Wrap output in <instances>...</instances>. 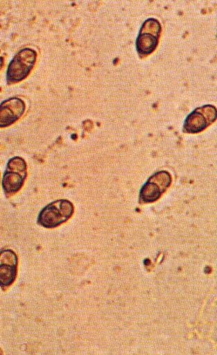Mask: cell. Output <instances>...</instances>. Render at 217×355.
Returning <instances> with one entry per match:
<instances>
[{"label":"cell","instance_id":"obj_1","mask_svg":"<svg viewBox=\"0 0 217 355\" xmlns=\"http://www.w3.org/2000/svg\"><path fill=\"white\" fill-rule=\"evenodd\" d=\"M73 211V205L69 200L54 201L40 211L37 223L47 229L55 228L69 220Z\"/></svg>","mask_w":217,"mask_h":355},{"label":"cell","instance_id":"obj_2","mask_svg":"<svg viewBox=\"0 0 217 355\" xmlns=\"http://www.w3.org/2000/svg\"><path fill=\"white\" fill-rule=\"evenodd\" d=\"M37 59V53L31 49L19 51L11 60L6 71L9 84L17 83L28 76Z\"/></svg>","mask_w":217,"mask_h":355},{"label":"cell","instance_id":"obj_3","mask_svg":"<svg viewBox=\"0 0 217 355\" xmlns=\"http://www.w3.org/2000/svg\"><path fill=\"white\" fill-rule=\"evenodd\" d=\"M26 176V163L20 157L11 159L6 166L2 186L6 195L15 194L21 189Z\"/></svg>","mask_w":217,"mask_h":355},{"label":"cell","instance_id":"obj_4","mask_svg":"<svg viewBox=\"0 0 217 355\" xmlns=\"http://www.w3.org/2000/svg\"><path fill=\"white\" fill-rule=\"evenodd\" d=\"M172 176L166 171H159L155 173L142 187L140 192V202L153 203L157 201L171 187Z\"/></svg>","mask_w":217,"mask_h":355},{"label":"cell","instance_id":"obj_5","mask_svg":"<svg viewBox=\"0 0 217 355\" xmlns=\"http://www.w3.org/2000/svg\"><path fill=\"white\" fill-rule=\"evenodd\" d=\"M161 25L157 19L150 18L141 26L137 40V49L140 55L152 53L158 44Z\"/></svg>","mask_w":217,"mask_h":355},{"label":"cell","instance_id":"obj_6","mask_svg":"<svg viewBox=\"0 0 217 355\" xmlns=\"http://www.w3.org/2000/svg\"><path fill=\"white\" fill-rule=\"evenodd\" d=\"M216 119V109L213 105H205L196 108L189 114L185 121L184 131L187 133H199Z\"/></svg>","mask_w":217,"mask_h":355},{"label":"cell","instance_id":"obj_7","mask_svg":"<svg viewBox=\"0 0 217 355\" xmlns=\"http://www.w3.org/2000/svg\"><path fill=\"white\" fill-rule=\"evenodd\" d=\"M18 258L11 250L0 251V288H8L15 282Z\"/></svg>","mask_w":217,"mask_h":355},{"label":"cell","instance_id":"obj_8","mask_svg":"<svg viewBox=\"0 0 217 355\" xmlns=\"http://www.w3.org/2000/svg\"><path fill=\"white\" fill-rule=\"evenodd\" d=\"M24 102L18 98H11L0 104V128L11 125L17 121L25 112Z\"/></svg>","mask_w":217,"mask_h":355}]
</instances>
